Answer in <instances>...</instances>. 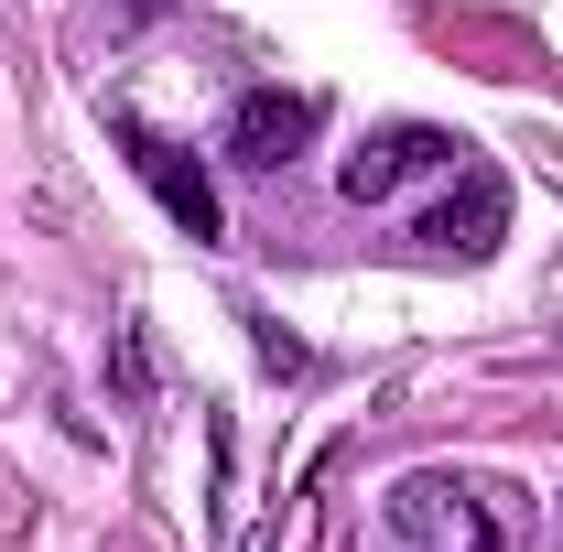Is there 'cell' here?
Here are the masks:
<instances>
[{"label": "cell", "mask_w": 563, "mask_h": 552, "mask_svg": "<svg viewBox=\"0 0 563 552\" xmlns=\"http://www.w3.org/2000/svg\"><path fill=\"white\" fill-rule=\"evenodd\" d=\"M314 120H325V109H314L303 87H250V98L228 109V163H239V174H282V163L314 141Z\"/></svg>", "instance_id": "1"}, {"label": "cell", "mask_w": 563, "mask_h": 552, "mask_svg": "<svg viewBox=\"0 0 563 552\" xmlns=\"http://www.w3.org/2000/svg\"><path fill=\"white\" fill-rule=\"evenodd\" d=\"M444 163H455V141L422 131V120H401V131L357 141L347 163H336V196H347V207H379L390 185H412V174H444Z\"/></svg>", "instance_id": "2"}, {"label": "cell", "mask_w": 563, "mask_h": 552, "mask_svg": "<svg viewBox=\"0 0 563 552\" xmlns=\"http://www.w3.org/2000/svg\"><path fill=\"white\" fill-rule=\"evenodd\" d=\"M131 141V163H141V185H152V196H163V217H174V228H185V239H217V185H207V163H185V152H174V141L163 131H120Z\"/></svg>", "instance_id": "3"}, {"label": "cell", "mask_w": 563, "mask_h": 552, "mask_svg": "<svg viewBox=\"0 0 563 552\" xmlns=\"http://www.w3.org/2000/svg\"><path fill=\"white\" fill-rule=\"evenodd\" d=\"M498 217H509V196L477 174V185H455L444 207H422L412 239H433V250H466V261H477V250H498Z\"/></svg>", "instance_id": "4"}]
</instances>
